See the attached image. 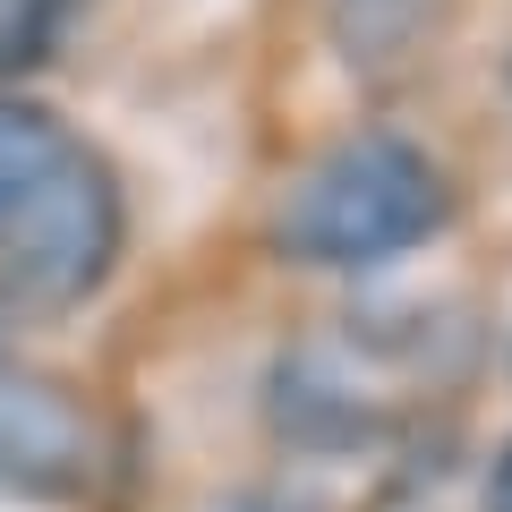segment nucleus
Segmentation results:
<instances>
[{"mask_svg":"<svg viewBox=\"0 0 512 512\" xmlns=\"http://www.w3.org/2000/svg\"><path fill=\"white\" fill-rule=\"evenodd\" d=\"M120 256L111 163L60 111L0 94V282L26 308H77Z\"/></svg>","mask_w":512,"mask_h":512,"instance_id":"1","label":"nucleus"},{"mask_svg":"<svg viewBox=\"0 0 512 512\" xmlns=\"http://www.w3.org/2000/svg\"><path fill=\"white\" fill-rule=\"evenodd\" d=\"M444 222V180L419 146L402 137H350V146L316 154L291 180L274 214V239L291 265H316V274H359V265H384V256L419 248Z\"/></svg>","mask_w":512,"mask_h":512,"instance_id":"2","label":"nucleus"},{"mask_svg":"<svg viewBox=\"0 0 512 512\" xmlns=\"http://www.w3.org/2000/svg\"><path fill=\"white\" fill-rule=\"evenodd\" d=\"M86 453L94 436L69 393L0 359V487H77Z\"/></svg>","mask_w":512,"mask_h":512,"instance_id":"3","label":"nucleus"},{"mask_svg":"<svg viewBox=\"0 0 512 512\" xmlns=\"http://www.w3.org/2000/svg\"><path fill=\"white\" fill-rule=\"evenodd\" d=\"M444 18V0H325V26H333V52L350 60L359 77L410 60V43Z\"/></svg>","mask_w":512,"mask_h":512,"instance_id":"4","label":"nucleus"},{"mask_svg":"<svg viewBox=\"0 0 512 512\" xmlns=\"http://www.w3.org/2000/svg\"><path fill=\"white\" fill-rule=\"evenodd\" d=\"M60 43V0H0V77L35 69Z\"/></svg>","mask_w":512,"mask_h":512,"instance_id":"5","label":"nucleus"},{"mask_svg":"<svg viewBox=\"0 0 512 512\" xmlns=\"http://www.w3.org/2000/svg\"><path fill=\"white\" fill-rule=\"evenodd\" d=\"M487 512H512V444L495 453V470H487Z\"/></svg>","mask_w":512,"mask_h":512,"instance_id":"6","label":"nucleus"}]
</instances>
